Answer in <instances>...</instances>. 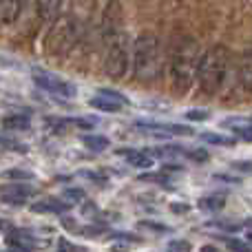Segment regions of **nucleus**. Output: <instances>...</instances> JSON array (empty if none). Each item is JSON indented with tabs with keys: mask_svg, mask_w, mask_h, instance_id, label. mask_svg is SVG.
Returning <instances> with one entry per match:
<instances>
[{
	"mask_svg": "<svg viewBox=\"0 0 252 252\" xmlns=\"http://www.w3.org/2000/svg\"><path fill=\"white\" fill-rule=\"evenodd\" d=\"M31 75H33V82L38 84L42 91L53 93V95H60V97H73L78 93L75 84H71L69 80L60 78V75L51 73V71H44V69H31Z\"/></svg>",
	"mask_w": 252,
	"mask_h": 252,
	"instance_id": "423d86ee",
	"label": "nucleus"
},
{
	"mask_svg": "<svg viewBox=\"0 0 252 252\" xmlns=\"http://www.w3.org/2000/svg\"><path fill=\"white\" fill-rule=\"evenodd\" d=\"M97 93H102V95H109V97H113V100L122 102L124 106L128 104V97H126L124 93H120V91H113V89H100V91H97Z\"/></svg>",
	"mask_w": 252,
	"mask_h": 252,
	"instance_id": "393cba45",
	"label": "nucleus"
},
{
	"mask_svg": "<svg viewBox=\"0 0 252 252\" xmlns=\"http://www.w3.org/2000/svg\"><path fill=\"white\" fill-rule=\"evenodd\" d=\"M22 9H25V0H0V27L16 22Z\"/></svg>",
	"mask_w": 252,
	"mask_h": 252,
	"instance_id": "6e6552de",
	"label": "nucleus"
},
{
	"mask_svg": "<svg viewBox=\"0 0 252 252\" xmlns=\"http://www.w3.org/2000/svg\"><path fill=\"white\" fill-rule=\"evenodd\" d=\"M206 144H215V146H232L235 139L232 137H226V135H217V133H201L199 135Z\"/></svg>",
	"mask_w": 252,
	"mask_h": 252,
	"instance_id": "a211bd4d",
	"label": "nucleus"
},
{
	"mask_svg": "<svg viewBox=\"0 0 252 252\" xmlns=\"http://www.w3.org/2000/svg\"><path fill=\"white\" fill-rule=\"evenodd\" d=\"M64 197L66 199H73V201H82L84 197V190H78V188H69V190H64Z\"/></svg>",
	"mask_w": 252,
	"mask_h": 252,
	"instance_id": "c85d7f7f",
	"label": "nucleus"
},
{
	"mask_svg": "<svg viewBox=\"0 0 252 252\" xmlns=\"http://www.w3.org/2000/svg\"><path fill=\"white\" fill-rule=\"evenodd\" d=\"M226 246H228L230 250H241V252L252 250L250 244H246V241H237V239H226Z\"/></svg>",
	"mask_w": 252,
	"mask_h": 252,
	"instance_id": "a878e982",
	"label": "nucleus"
},
{
	"mask_svg": "<svg viewBox=\"0 0 252 252\" xmlns=\"http://www.w3.org/2000/svg\"><path fill=\"white\" fill-rule=\"evenodd\" d=\"M82 144L93 153H102L111 146V139L106 135H82Z\"/></svg>",
	"mask_w": 252,
	"mask_h": 252,
	"instance_id": "4468645a",
	"label": "nucleus"
},
{
	"mask_svg": "<svg viewBox=\"0 0 252 252\" xmlns=\"http://www.w3.org/2000/svg\"><path fill=\"white\" fill-rule=\"evenodd\" d=\"M115 237H118V239H128V241H135V239H137L135 235H128V232H115Z\"/></svg>",
	"mask_w": 252,
	"mask_h": 252,
	"instance_id": "2f4dec72",
	"label": "nucleus"
},
{
	"mask_svg": "<svg viewBox=\"0 0 252 252\" xmlns=\"http://www.w3.org/2000/svg\"><path fill=\"white\" fill-rule=\"evenodd\" d=\"M223 206H226V197L223 195H208V197H201L199 199V208L201 210H210V213L221 210Z\"/></svg>",
	"mask_w": 252,
	"mask_h": 252,
	"instance_id": "f3484780",
	"label": "nucleus"
},
{
	"mask_svg": "<svg viewBox=\"0 0 252 252\" xmlns=\"http://www.w3.org/2000/svg\"><path fill=\"white\" fill-rule=\"evenodd\" d=\"M215 179H219V182H228V184H239V179L228 177V175H215Z\"/></svg>",
	"mask_w": 252,
	"mask_h": 252,
	"instance_id": "7c9ffc66",
	"label": "nucleus"
},
{
	"mask_svg": "<svg viewBox=\"0 0 252 252\" xmlns=\"http://www.w3.org/2000/svg\"><path fill=\"white\" fill-rule=\"evenodd\" d=\"M118 153L126 155L128 166H135V168H153V164H155V157L148 151H118Z\"/></svg>",
	"mask_w": 252,
	"mask_h": 252,
	"instance_id": "1a4fd4ad",
	"label": "nucleus"
},
{
	"mask_svg": "<svg viewBox=\"0 0 252 252\" xmlns=\"http://www.w3.org/2000/svg\"><path fill=\"white\" fill-rule=\"evenodd\" d=\"M244 226H248V228H252V217H250V219H248V221H246V223H244Z\"/></svg>",
	"mask_w": 252,
	"mask_h": 252,
	"instance_id": "72a5a7b5",
	"label": "nucleus"
},
{
	"mask_svg": "<svg viewBox=\"0 0 252 252\" xmlns=\"http://www.w3.org/2000/svg\"><path fill=\"white\" fill-rule=\"evenodd\" d=\"M130 58H133V42H130L128 33L113 35L111 40H106V56H104V73L111 80H122L128 71Z\"/></svg>",
	"mask_w": 252,
	"mask_h": 252,
	"instance_id": "39448f33",
	"label": "nucleus"
},
{
	"mask_svg": "<svg viewBox=\"0 0 252 252\" xmlns=\"http://www.w3.org/2000/svg\"><path fill=\"white\" fill-rule=\"evenodd\" d=\"M62 7V0H38V13L42 20H53Z\"/></svg>",
	"mask_w": 252,
	"mask_h": 252,
	"instance_id": "2eb2a0df",
	"label": "nucleus"
},
{
	"mask_svg": "<svg viewBox=\"0 0 252 252\" xmlns=\"http://www.w3.org/2000/svg\"><path fill=\"white\" fill-rule=\"evenodd\" d=\"M89 104L93 106V109H97V111H102V113H120L122 111V102H118V100H113V97H109V95H102V93H97V97H91V102Z\"/></svg>",
	"mask_w": 252,
	"mask_h": 252,
	"instance_id": "9b49d317",
	"label": "nucleus"
},
{
	"mask_svg": "<svg viewBox=\"0 0 252 252\" xmlns=\"http://www.w3.org/2000/svg\"><path fill=\"white\" fill-rule=\"evenodd\" d=\"M2 126L7 130H27V128H29V118H27L25 113L9 115V118L2 120Z\"/></svg>",
	"mask_w": 252,
	"mask_h": 252,
	"instance_id": "dca6fc26",
	"label": "nucleus"
},
{
	"mask_svg": "<svg viewBox=\"0 0 252 252\" xmlns=\"http://www.w3.org/2000/svg\"><path fill=\"white\" fill-rule=\"evenodd\" d=\"M248 239H250V241H252V230H250V232H248Z\"/></svg>",
	"mask_w": 252,
	"mask_h": 252,
	"instance_id": "f704fd0d",
	"label": "nucleus"
},
{
	"mask_svg": "<svg viewBox=\"0 0 252 252\" xmlns=\"http://www.w3.org/2000/svg\"><path fill=\"white\" fill-rule=\"evenodd\" d=\"M0 230H11V223L4 221V219H0Z\"/></svg>",
	"mask_w": 252,
	"mask_h": 252,
	"instance_id": "473e14b6",
	"label": "nucleus"
},
{
	"mask_svg": "<svg viewBox=\"0 0 252 252\" xmlns=\"http://www.w3.org/2000/svg\"><path fill=\"white\" fill-rule=\"evenodd\" d=\"M168 250H175V252H186V250H190L192 246L188 244V241H184V239H173V241H168V246H166Z\"/></svg>",
	"mask_w": 252,
	"mask_h": 252,
	"instance_id": "5701e85b",
	"label": "nucleus"
},
{
	"mask_svg": "<svg viewBox=\"0 0 252 252\" xmlns=\"http://www.w3.org/2000/svg\"><path fill=\"white\" fill-rule=\"evenodd\" d=\"M130 69L139 82H153L164 71V53H161L159 38L153 33H139L133 42V58Z\"/></svg>",
	"mask_w": 252,
	"mask_h": 252,
	"instance_id": "f03ea898",
	"label": "nucleus"
},
{
	"mask_svg": "<svg viewBox=\"0 0 252 252\" xmlns=\"http://www.w3.org/2000/svg\"><path fill=\"white\" fill-rule=\"evenodd\" d=\"M228 64H230V51L221 44H215L206 53H201L199 69H197V84L204 95L213 97L221 91L228 75Z\"/></svg>",
	"mask_w": 252,
	"mask_h": 252,
	"instance_id": "7ed1b4c3",
	"label": "nucleus"
},
{
	"mask_svg": "<svg viewBox=\"0 0 252 252\" xmlns=\"http://www.w3.org/2000/svg\"><path fill=\"white\" fill-rule=\"evenodd\" d=\"M66 208H69V204L58 201V199H44V201H35V204H31V210H33V213H56V215H62Z\"/></svg>",
	"mask_w": 252,
	"mask_h": 252,
	"instance_id": "f8f14e48",
	"label": "nucleus"
},
{
	"mask_svg": "<svg viewBox=\"0 0 252 252\" xmlns=\"http://www.w3.org/2000/svg\"><path fill=\"white\" fill-rule=\"evenodd\" d=\"M239 82L248 93H252V51H248L239 66Z\"/></svg>",
	"mask_w": 252,
	"mask_h": 252,
	"instance_id": "ddd939ff",
	"label": "nucleus"
},
{
	"mask_svg": "<svg viewBox=\"0 0 252 252\" xmlns=\"http://www.w3.org/2000/svg\"><path fill=\"white\" fill-rule=\"evenodd\" d=\"M142 228H148V230H155V232H168L170 228L164 226V223H155V221H139Z\"/></svg>",
	"mask_w": 252,
	"mask_h": 252,
	"instance_id": "bb28decb",
	"label": "nucleus"
},
{
	"mask_svg": "<svg viewBox=\"0 0 252 252\" xmlns=\"http://www.w3.org/2000/svg\"><path fill=\"white\" fill-rule=\"evenodd\" d=\"M184 155L190 157V159H195V161H206L210 157L208 151H204V148H197V151L195 148H192V151H184Z\"/></svg>",
	"mask_w": 252,
	"mask_h": 252,
	"instance_id": "b1692460",
	"label": "nucleus"
},
{
	"mask_svg": "<svg viewBox=\"0 0 252 252\" xmlns=\"http://www.w3.org/2000/svg\"><path fill=\"white\" fill-rule=\"evenodd\" d=\"M69 122L75 124L78 128H84V130H89V128L95 126V120H84V118H75V120H69Z\"/></svg>",
	"mask_w": 252,
	"mask_h": 252,
	"instance_id": "cd10ccee",
	"label": "nucleus"
},
{
	"mask_svg": "<svg viewBox=\"0 0 252 252\" xmlns=\"http://www.w3.org/2000/svg\"><path fill=\"white\" fill-rule=\"evenodd\" d=\"M0 201H2V204H9V206H22L29 201V197L18 195V192H2V195H0Z\"/></svg>",
	"mask_w": 252,
	"mask_h": 252,
	"instance_id": "6ab92c4d",
	"label": "nucleus"
},
{
	"mask_svg": "<svg viewBox=\"0 0 252 252\" xmlns=\"http://www.w3.org/2000/svg\"><path fill=\"white\" fill-rule=\"evenodd\" d=\"M100 31H102V40L104 42L124 31V9L120 0H111L104 7L102 20H100Z\"/></svg>",
	"mask_w": 252,
	"mask_h": 252,
	"instance_id": "0eeeda50",
	"label": "nucleus"
},
{
	"mask_svg": "<svg viewBox=\"0 0 252 252\" xmlns=\"http://www.w3.org/2000/svg\"><path fill=\"white\" fill-rule=\"evenodd\" d=\"M199 44L195 38H179L173 47V56H170V84L173 91L184 95L190 91L192 82L197 80V69H199Z\"/></svg>",
	"mask_w": 252,
	"mask_h": 252,
	"instance_id": "f257e3e1",
	"label": "nucleus"
},
{
	"mask_svg": "<svg viewBox=\"0 0 252 252\" xmlns=\"http://www.w3.org/2000/svg\"><path fill=\"white\" fill-rule=\"evenodd\" d=\"M232 170H237V173L252 175V161L250 159H237V161H232Z\"/></svg>",
	"mask_w": 252,
	"mask_h": 252,
	"instance_id": "4be33fe9",
	"label": "nucleus"
},
{
	"mask_svg": "<svg viewBox=\"0 0 252 252\" xmlns=\"http://www.w3.org/2000/svg\"><path fill=\"white\" fill-rule=\"evenodd\" d=\"M58 248H60V250H73V252L82 250L80 246H73L71 241H66V239H60V241H58Z\"/></svg>",
	"mask_w": 252,
	"mask_h": 252,
	"instance_id": "c756f323",
	"label": "nucleus"
},
{
	"mask_svg": "<svg viewBox=\"0 0 252 252\" xmlns=\"http://www.w3.org/2000/svg\"><path fill=\"white\" fill-rule=\"evenodd\" d=\"M80 40V22L73 16H60L51 22L44 33V51L49 56H64L78 44Z\"/></svg>",
	"mask_w": 252,
	"mask_h": 252,
	"instance_id": "20e7f679",
	"label": "nucleus"
},
{
	"mask_svg": "<svg viewBox=\"0 0 252 252\" xmlns=\"http://www.w3.org/2000/svg\"><path fill=\"white\" fill-rule=\"evenodd\" d=\"M2 177L4 179H22V182H27V179H33V175H31L29 170H4Z\"/></svg>",
	"mask_w": 252,
	"mask_h": 252,
	"instance_id": "412c9836",
	"label": "nucleus"
},
{
	"mask_svg": "<svg viewBox=\"0 0 252 252\" xmlns=\"http://www.w3.org/2000/svg\"><path fill=\"white\" fill-rule=\"evenodd\" d=\"M221 126L230 128L232 133H235L239 139H244V142H252V124H248L246 120L228 118V120H223V122H221Z\"/></svg>",
	"mask_w": 252,
	"mask_h": 252,
	"instance_id": "9d476101",
	"label": "nucleus"
},
{
	"mask_svg": "<svg viewBox=\"0 0 252 252\" xmlns=\"http://www.w3.org/2000/svg\"><path fill=\"white\" fill-rule=\"evenodd\" d=\"M184 115H186V120H192V122H206V120L210 118V113L206 109H190Z\"/></svg>",
	"mask_w": 252,
	"mask_h": 252,
	"instance_id": "aec40b11",
	"label": "nucleus"
}]
</instances>
